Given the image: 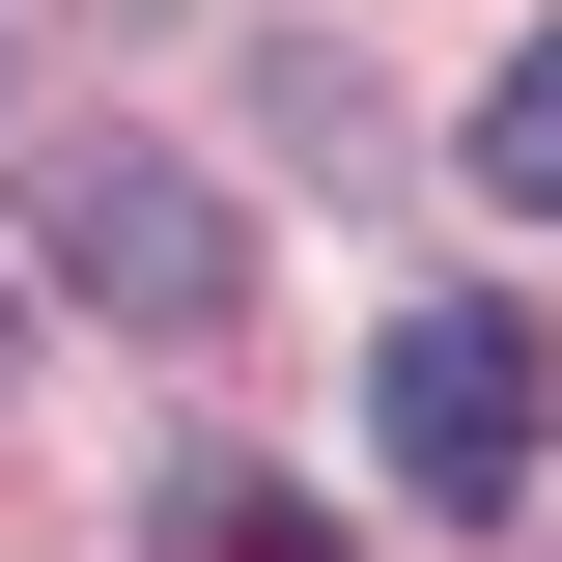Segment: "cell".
Wrapping results in <instances>:
<instances>
[{"mask_svg": "<svg viewBox=\"0 0 562 562\" xmlns=\"http://www.w3.org/2000/svg\"><path fill=\"white\" fill-rule=\"evenodd\" d=\"M450 140H479V198H506V225H562V29H535V57H506Z\"/></svg>", "mask_w": 562, "mask_h": 562, "instance_id": "cell-4", "label": "cell"}, {"mask_svg": "<svg viewBox=\"0 0 562 562\" xmlns=\"http://www.w3.org/2000/svg\"><path fill=\"white\" fill-rule=\"evenodd\" d=\"M57 281H85V310H140V338H198L225 281H254V225H225L198 169H140V140H85V169H57Z\"/></svg>", "mask_w": 562, "mask_h": 562, "instance_id": "cell-2", "label": "cell"}, {"mask_svg": "<svg viewBox=\"0 0 562 562\" xmlns=\"http://www.w3.org/2000/svg\"><path fill=\"white\" fill-rule=\"evenodd\" d=\"M366 422H394L422 506H506V479L562 450V366L506 338V310H394V338H366Z\"/></svg>", "mask_w": 562, "mask_h": 562, "instance_id": "cell-1", "label": "cell"}, {"mask_svg": "<svg viewBox=\"0 0 562 562\" xmlns=\"http://www.w3.org/2000/svg\"><path fill=\"white\" fill-rule=\"evenodd\" d=\"M169 562H338V506H310V479H225V450H198V479H169Z\"/></svg>", "mask_w": 562, "mask_h": 562, "instance_id": "cell-3", "label": "cell"}]
</instances>
